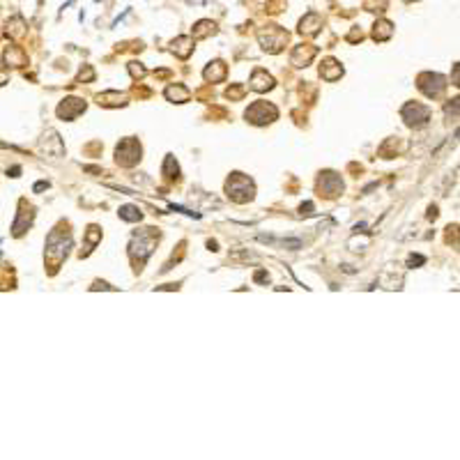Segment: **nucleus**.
<instances>
[{
    "mask_svg": "<svg viewBox=\"0 0 460 460\" xmlns=\"http://www.w3.org/2000/svg\"><path fill=\"white\" fill-rule=\"evenodd\" d=\"M276 115H279V111L267 102H255L253 106L246 111V120H251L253 125H267V122L276 120Z\"/></svg>",
    "mask_w": 460,
    "mask_h": 460,
    "instance_id": "nucleus-1",
    "label": "nucleus"
},
{
    "mask_svg": "<svg viewBox=\"0 0 460 460\" xmlns=\"http://www.w3.org/2000/svg\"><path fill=\"white\" fill-rule=\"evenodd\" d=\"M403 118L407 120L410 127H421L428 122L430 111H428V106H421V104H407L405 109H403Z\"/></svg>",
    "mask_w": 460,
    "mask_h": 460,
    "instance_id": "nucleus-2",
    "label": "nucleus"
},
{
    "mask_svg": "<svg viewBox=\"0 0 460 460\" xmlns=\"http://www.w3.org/2000/svg\"><path fill=\"white\" fill-rule=\"evenodd\" d=\"M118 163L122 166H134L138 159H141V145L136 141H125L122 145H118Z\"/></svg>",
    "mask_w": 460,
    "mask_h": 460,
    "instance_id": "nucleus-3",
    "label": "nucleus"
},
{
    "mask_svg": "<svg viewBox=\"0 0 460 460\" xmlns=\"http://www.w3.org/2000/svg\"><path fill=\"white\" fill-rule=\"evenodd\" d=\"M228 196L237 203H244V201H251L253 198V184H251L249 177H242V187L235 184V179L228 182Z\"/></svg>",
    "mask_w": 460,
    "mask_h": 460,
    "instance_id": "nucleus-4",
    "label": "nucleus"
},
{
    "mask_svg": "<svg viewBox=\"0 0 460 460\" xmlns=\"http://www.w3.org/2000/svg\"><path fill=\"white\" fill-rule=\"evenodd\" d=\"M85 111V104L81 99H65V104H60L58 106V115L65 120H74L78 113Z\"/></svg>",
    "mask_w": 460,
    "mask_h": 460,
    "instance_id": "nucleus-5",
    "label": "nucleus"
},
{
    "mask_svg": "<svg viewBox=\"0 0 460 460\" xmlns=\"http://www.w3.org/2000/svg\"><path fill=\"white\" fill-rule=\"evenodd\" d=\"M251 87L253 90H258V92H265V90H271L274 87V78H271L267 71H262V69H258L253 74V78H251Z\"/></svg>",
    "mask_w": 460,
    "mask_h": 460,
    "instance_id": "nucleus-6",
    "label": "nucleus"
},
{
    "mask_svg": "<svg viewBox=\"0 0 460 460\" xmlns=\"http://www.w3.org/2000/svg\"><path fill=\"white\" fill-rule=\"evenodd\" d=\"M320 74L325 76L327 81H334V78H338V76L343 74V69H341V65H338V62H334V60H327L325 65L320 67Z\"/></svg>",
    "mask_w": 460,
    "mask_h": 460,
    "instance_id": "nucleus-7",
    "label": "nucleus"
},
{
    "mask_svg": "<svg viewBox=\"0 0 460 460\" xmlns=\"http://www.w3.org/2000/svg\"><path fill=\"white\" fill-rule=\"evenodd\" d=\"M223 76H226V65H223V62H219V60H217V62H212V65L205 69V78H207V81H212V83L221 81Z\"/></svg>",
    "mask_w": 460,
    "mask_h": 460,
    "instance_id": "nucleus-8",
    "label": "nucleus"
},
{
    "mask_svg": "<svg viewBox=\"0 0 460 460\" xmlns=\"http://www.w3.org/2000/svg\"><path fill=\"white\" fill-rule=\"evenodd\" d=\"M318 26H320V17L318 14H309V17L302 21V28H299V30L306 33V35H315L318 33Z\"/></svg>",
    "mask_w": 460,
    "mask_h": 460,
    "instance_id": "nucleus-9",
    "label": "nucleus"
},
{
    "mask_svg": "<svg viewBox=\"0 0 460 460\" xmlns=\"http://www.w3.org/2000/svg\"><path fill=\"white\" fill-rule=\"evenodd\" d=\"M166 97L168 99H179V104H182V102H187V99H189V90H187V87H179V85L168 87Z\"/></svg>",
    "mask_w": 460,
    "mask_h": 460,
    "instance_id": "nucleus-10",
    "label": "nucleus"
},
{
    "mask_svg": "<svg viewBox=\"0 0 460 460\" xmlns=\"http://www.w3.org/2000/svg\"><path fill=\"white\" fill-rule=\"evenodd\" d=\"M99 104H104V106H120V104H125V97H122V95H115V92H109V95H102V97H99Z\"/></svg>",
    "mask_w": 460,
    "mask_h": 460,
    "instance_id": "nucleus-11",
    "label": "nucleus"
},
{
    "mask_svg": "<svg viewBox=\"0 0 460 460\" xmlns=\"http://www.w3.org/2000/svg\"><path fill=\"white\" fill-rule=\"evenodd\" d=\"M210 33H214V23H210V21H201L194 30L196 37H207Z\"/></svg>",
    "mask_w": 460,
    "mask_h": 460,
    "instance_id": "nucleus-12",
    "label": "nucleus"
},
{
    "mask_svg": "<svg viewBox=\"0 0 460 460\" xmlns=\"http://www.w3.org/2000/svg\"><path fill=\"white\" fill-rule=\"evenodd\" d=\"M120 217L125 219V221H138V219H141V212L136 210V207H122V210H120Z\"/></svg>",
    "mask_w": 460,
    "mask_h": 460,
    "instance_id": "nucleus-13",
    "label": "nucleus"
},
{
    "mask_svg": "<svg viewBox=\"0 0 460 460\" xmlns=\"http://www.w3.org/2000/svg\"><path fill=\"white\" fill-rule=\"evenodd\" d=\"M375 28H380V33H378V30L373 33V37H375V39H387V37L391 35V23H387V21L375 23Z\"/></svg>",
    "mask_w": 460,
    "mask_h": 460,
    "instance_id": "nucleus-14",
    "label": "nucleus"
}]
</instances>
